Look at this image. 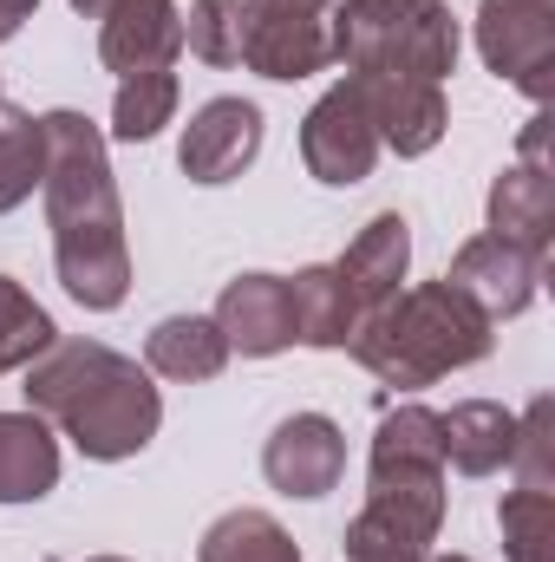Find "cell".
I'll use <instances>...</instances> for the list:
<instances>
[{
    "mask_svg": "<svg viewBox=\"0 0 555 562\" xmlns=\"http://www.w3.org/2000/svg\"><path fill=\"white\" fill-rule=\"evenodd\" d=\"M183 46L203 66H242V0H190Z\"/></svg>",
    "mask_w": 555,
    "mask_h": 562,
    "instance_id": "obj_27",
    "label": "cell"
},
{
    "mask_svg": "<svg viewBox=\"0 0 555 562\" xmlns=\"http://www.w3.org/2000/svg\"><path fill=\"white\" fill-rule=\"evenodd\" d=\"M484 210H490V236L517 243L523 256H536V262L550 269V256H555V183H550V170H536V164L497 170Z\"/></svg>",
    "mask_w": 555,
    "mask_h": 562,
    "instance_id": "obj_14",
    "label": "cell"
},
{
    "mask_svg": "<svg viewBox=\"0 0 555 562\" xmlns=\"http://www.w3.org/2000/svg\"><path fill=\"white\" fill-rule=\"evenodd\" d=\"M72 13H86V20H99V13H105V0H72Z\"/></svg>",
    "mask_w": 555,
    "mask_h": 562,
    "instance_id": "obj_30",
    "label": "cell"
},
{
    "mask_svg": "<svg viewBox=\"0 0 555 562\" xmlns=\"http://www.w3.org/2000/svg\"><path fill=\"white\" fill-rule=\"evenodd\" d=\"M33 7H39V0H0V46H7V40L33 20Z\"/></svg>",
    "mask_w": 555,
    "mask_h": 562,
    "instance_id": "obj_29",
    "label": "cell"
},
{
    "mask_svg": "<svg viewBox=\"0 0 555 562\" xmlns=\"http://www.w3.org/2000/svg\"><path fill=\"white\" fill-rule=\"evenodd\" d=\"M366 477H444V438L431 406H386L373 451H366Z\"/></svg>",
    "mask_w": 555,
    "mask_h": 562,
    "instance_id": "obj_21",
    "label": "cell"
},
{
    "mask_svg": "<svg viewBox=\"0 0 555 562\" xmlns=\"http://www.w3.org/2000/svg\"><path fill=\"white\" fill-rule=\"evenodd\" d=\"M497 347V321L457 294L451 281H418V288H399L393 301H380L347 353L393 393H418V386H438L444 373H464L477 367L484 353Z\"/></svg>",
    "mask_w": 555,
    "mask_h": 562,
    "instance_id": "obj_3",
    "label": "cell"
},
{
    "mask_svg": "<svg viewBox=\"0 0 555 562\" xmlns=\"http://www.w3.org/2000/svg\"><path fill=\"white\" fill-rule=\"evenodd\" d=\"M333 59L353 79H424L457 72V13L451 0H333L327 7Z\"/></svg>",
    "mask_w": 555,
    "mask_h": 562,
    "instance_id": "obj_4",
    "label": "cell"
},
{
    "mask_svg": "<svg viewBox=\"0 0 555 562\" xmlns=\"http://www.w3.org/2000/svg\"><path fill=\"white\" fill-rule=\"evenodd\" d=\"M223 367H229V340L209 314H170L144 340V373H157V380L196 386V380H216Z\"/></svg>",
    "mask_w": 555,
    "mask_h": 562,
    "instance_id": "obj_19",
    "label": "cell"
},
{
    "mask_svg": "<svg viewBox=\"0 0 555 562\" xmlns=\"http://www.w3.org/2000/svg\"><path fill=\"white\" fill-rule=\"evenodd\" d=\"M333 269L353 288L360 314H373L380 301H393L399 281H406V269H412V229H406V216H399V210H380V216L347 243V256H340Z\"/></svg>",
    "mask_w": 555,
    "mask_h": 562,
    "instance_id": "obj_16",
    "label": "cell"
},
{
    "mask_svg": "<svg viewBox=\"0 0 555 562\" xmlns=\"http://www.w3.org/2000/svg\"><path fill=\"white\" fill-rule=\"evenodd\" d=\"M360 86H366L373 125H380V150H399V157L438 150L444 125H451L444 86H424V79H360Z\"/></svg>",
    "mask_w": 555,
    "mask_h": 562,
    "instance_id": "obj_15",
    "label": "cell"
},
{
    "mask_svg": "<svg viewBox=\"0 0 555 562\" xmlns=\"http://www.w3.org/2000/svg\"><path fill=\"white\" fill-rule=\"evenodd\" d=\"M46 183V125L0 99V216Z\"/></svg>",
    "mask_w": 555,
    "mask_h": 562,
    "instance_id": "obj_23",
    "label": "cell"
},
{
    "mask_svg": "<svg viewBox=\"0 0 555 562\" xmlns=\"http://www.w3.org/2000/svg\"><path fill=\"white\" fill-rule=\"evenodd\" d=\"M59 340V327H53V314L20 288V281L0 276V373H20V367H33L46 347Z\"/></svg>",
    "mask_w": 555,
    "mask_h": 562,
    "instance_id": "obj_25",
    "label": "cell"
},
{
    "mask_svg": "<svg viewBox=\"0 0 555 562\" xmlns=\"http://www.w3.org/2000/svg\"><path fill=\"white\" fill-rule=\"evenodd\" d=\"M256 150H262V105H249V99H209L183 125L177 164H183L190 183H229V177H242L256 164Z\"/></svg>",
    "mask_w": 555,
    "mask_h": 562,
    "instance_id": "obj_11",
    "label": "cell"
},
{
    "mask_svg": "<svg viewBox=\"0 0 555 562\" xmlns=\"http://www.w3.org/2000/svg\"><path fill=\"white\" fill-rule=\"evenodd\" d=\"M262 477L281 497H327L347 477V431L327 413H287L262 445Z\"/></svg>",
    "mask_w": 555,
    "mask_h": 562,
    "instance_id": "obj_9",
    "label": "cell"
},
{
    "mask_svg": "<svg viewBox=\"0 0 555 562\" xmlns=\"http://www.w3.org/2000/svg\"><path fill=\"white\" fill-rule=\"evenodd\" d=\"M438 438H444V464L464 477H490L510 471V445H517V413L497 400H464L451 413H438Z\"/></svg>",
    "mask_w": 555,
    "mask_h": 562,
    "instance_id": "obj_17",
    "label": "cell"
},
{
    "mask_svg": "<svg viewBox=\"0 0 555 562\" xmlns=\"http://www.w3.org/2000/svg\"><path fill=\"white\" fill-rule=\"evenodd\" d=\"M92 562H125V557H92Z\"/></svg>",
    "mask_w": 555,
    "mask_h": 562,
    "instance_id": "obj_32",
    "label": "cell"
},
{
    "mask_svg": "<svg viewBox=\"0 0 555 562\" xmlns=\"http://www.w3.org/2000/svg\"><path fill=\"white\" fill-rule=\"evenodd\" d=\"M229 340V353H249V360H269L294 347V301H287V281L281 276H236L216 294V314H209Z\"/></svg>",
    "mask_w": 555,
    "mask_h": 562,
    "instance_id": "obj_13",
    "label": "cell"
},
{
    "mask_svg": "<svg viewBox=\"0 0 555 562\" xmlns=\"http://www.w3.org/2000/svg\"><path fill=\"white\" fill-rule=\"evenodd\" d=\"M451 288L457 294H471L490 321H510V314H523L530 301H536V288H543V262L536 256H523L517 243H503V236H471L457 256H451Z\"/></svg>",
    "mask_w": 555,
    "mask_h": 562,
    "instance_id": "obj_12",
    "label": "cell"
},
{
    "mask_svg": "<svg viewBox=\"0 0 555 562\" xmlns=\"http://www.w3.org/2000/svg\"><path fill=\"white\" fill-rule=\"evenodd\" d=\"M46 229L53 262L79 307L112 314L132 294V243H125V203L105 157V132L86 112H46Z\"/></svg>",
    "mask_w": 555,
    "mask_h": 562,
    "instance_id": "obj_1",
    "label": "cell"
},
{
    "mask_svg": "<svg viewBox=\"0 0 555 562\" xmlns=\"http://www.w3.org/2000/svg\"><path fill=\"white\" fill-rule=\"evenodd\" d=\"M333 0H242V66L262 79H314L333 66Z\"/></svg>",
    "mask_w": 555,
    "mask_h": 562,
    "instance_id": "obj_7",
    "label": "cell"
},
{
    "mask_svg": "<svg viewBox=\"0 0 555 562\" xmlns=\"http://www.w3.org/2000/svg\"><path fill=\"white\" fill-rule=\"evenodd\" d=\"M183 53V7L177 0H105L99 13V59L105 72H170Z\"/></svg>",
    "mask_w": 555,
    "mask_h": 562,
    "instance_id": "obj_10",
    "label": "cell"
},
{
    "mask_svg": "<svg viewBox=\"0 0 555 562\" xmlns=\"http://www.w3.org/2000/svg\"><path fill=\"white\" fill-rule=\"evenodd\" d=\"M510 471H517V484H523V491H555V400H550V393L517 419Z\"/></svg>",
    "mask_w": 555,
    "mask_h": 562,
    "instance_id": "obj_28",
    "label": "cell"
},
{
    "mask_svg": "<svg viewBox=\"0 0 555 562\" xmlns=\"http://www.w3.org/2000/svg\"><path fill=\"white\" fill-rule=\"evenodd\" d=\"M196 562H301V543L269 510H229V517H216L203 530Z\"/></svg>",
    "mask_w": 555,
    "mask_h": 562,
    "instance_id": "obj_22",
    "label": "cell"
},
{
    "mask_svg": "<svg viewBox=\"0 0 555 562\" xmlns=\"http://www.w3.org/2000/svg\"><path fill=\"white\" fill-rule=\"evenodd\" d=\"M503 557L510 562H555V491H510L503 510Z\"/></svg>",
    "mask_w": 555,
    "mask_h": 562,
    "instance_id": "obj_26",
    "label": "cell"
},
{
    "mask_svg": "<svg viewBox=\"0 0 555 562\" xmlns=\"http://www.w3.org/2000/svg\"><path fill=\"white\" fill-rule=\"evenodd\" d=\"M477 53L497 79L550 105L555 92V0H484L477 7Z\"/></svg>",
    "mask_w": 555,
    "mask_h": 562,
    "instance_id": "obj_8",
    "label": "cell"
},
{
    "mask_svg": "<svg viewBox=\"0 0 555 562\" xmlns=\"http://www.w3.org/2000/svg\"><path fill=\"white\" fill-rule=\"evenodd\" d=\"M20 373H26V386H20L26 413L59 425L99 464L138 458L163 425V393L150 386V373L105 340H53Z\"/></svg>",
    "mask_w": 555,
    "mask_h": 562,
    "instance_id": "obj_2",
    "label": "cell"
},
{
    "mask_svg": "<svg viewBox=\"0 0 555 562\" xmlns=\"http://www.w3.org/2000/svg\"><path fill=\"white\" fill-rule=\"evenodd\" d=\"M301 164L314 183H366L373 164H380V125H373V105H366V86L347 72L340 86H327L314 99V112L301 119Z\"/></svg>",
    "mask_w": 555,
    "mask_h": 562,
    "instance_id": "obj_6",
    "label": "cell"
},
{
    "mask_svg": "<svg viewBox=\"0 0 555 562\" xmlns=\"http://www.w3.org/2000/svg\"><path fill=\"white\" fill-rule=\"evenodd\" d=\"M444 524V477H366V504L347 524V562H424Z\"/></svg>",
    "mask_w": 555,
    "mask_h": 562,
    "instance_id": "obj_5",
    "label": "cell"
},
{
    "mask_svg": "<svg viewBox=\"0 0 555 562\" xmlns=\"http://www.w3.org/2000/svg\"><path fill=\"white\" fill-rule=\"evenodd\" d=\"M424 562H471V557H424Z\"/></svg>",
    "mask_w": 555,
    "mask_h": 562,
    "instance_id": "obj_31",
    "label": "cell"
},
{
    "mask_svg": "<svg viewBox=\"0 0 555 562\" xmlns=\"http://www.w3.org/2000/svg\"><path fill=\"white\" fill-rule=\"evenodd\" d=\"M177 66L170 72H132L118 79V99H112V138L118 144H150L170 119H177Z\"/></svg>",
    "mask_w": 555,
    "mask_h": 562,
    "instance_id": "obj_24",
    "label": "cell"
},
{
    "mask_svg": "<svg viewBox=\"0 0 555 562\" xmlns=\"http://www.w3.org/2000/svg\"><path fill=\"white\" fill-rule=\"evenodd\" d=\"M287 301H294V340L301 347H320V353H340L353 340V327L366 321L353 288L340 281L333 262H307L301 276L287 281Z\"/></svg>",
    "mask_w": 555,
    "mask_h": 562,
    "instance_id": "obj_18",
    "label": "cell"
},
{
    "mask_svg": "<svg viewBox=\"0 0 555 562\" xmlns=\"http://www.w3.org/2000/svg\"><path fill=\"white\" fill-rule=\"evenodd\" d=\"M59 484V438L39 413H0V504H39Z\"/></svg>",
    "mask_w": 555,
    "mask_h": 562,
    "instance_id": "obj_20",
    "label": "cell"
}]
</instances>
